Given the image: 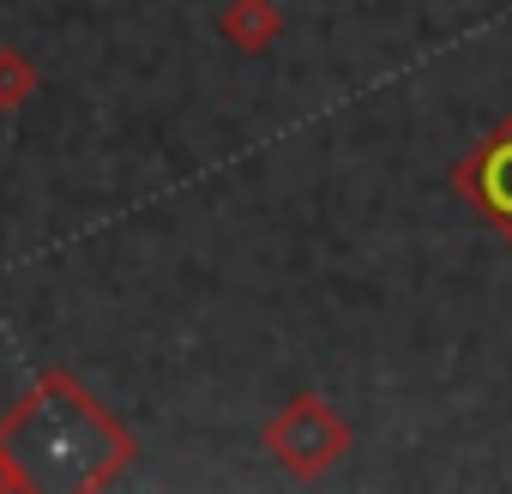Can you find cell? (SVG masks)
Listing matches in <instances>:
<instances>
[{
  "mask_svg": "<svg viewBox=\"0 0 512 494\" xmlns=\"http://www.w3.org/2000/svg\"><path fill=\"white\" fill-rule=\"evenodd\" d=\"M260 440H266V452H272V464H278L284 476H296V482H320L326 470L344 464V452H350V422H344L326 398L296 392V398L266 422Z\"/></svg>",
  "mask_w": 512,
  "mask_h": 494,
  "instance_id": "6da1fadb",
  "label": "cell"
},
{
  "mask_svg": "<svg viewBox=\"0 0 512 494\" xmlns=\"http://www.w3.org/2000/svg\"><path fill=\"white\" fill-rule=\"evenodd\" d=\"M458 181H464V187L482 199V211L512 235V127H506L494 145H482V151H476V163H470Z\"/></svg>",
  "mask_w": 512,
  "mask_h": 494,
  "instance_id": "7a4b0ae2",
  "label": "cell"
},
{
  "mask_svg": "<svg viewBox=\"0 0 512 494\" xmlns=\"http://www.w3.org/2000/svg\"><path fill=\"white\" fill-rule=\"evenodd\" d=\"M217 37L241 55H266L284 37V7L278 0H223L217 7Z\"/></svg>",
  "mask_w": 512,
  "mask_h": 494,
  "instance_id": "3957f363",
  "label": "cell"
},
{
  "mask_svg": "<svg viewBox=\"0 0 512 494\" xmlns=\"http://www.w3.org/2000/svg\"><path fill=\"white\" fill-rule=\"evenodd\" d=\"M37 85H43L37 61L25 49H13V43H0V115H19L37 97Z\"/></svg>",
  "mask_w": 512,
  "mask_h": 494,
  "instance_id": "277c9868",
  "label": "cell"
}]
</instances>
